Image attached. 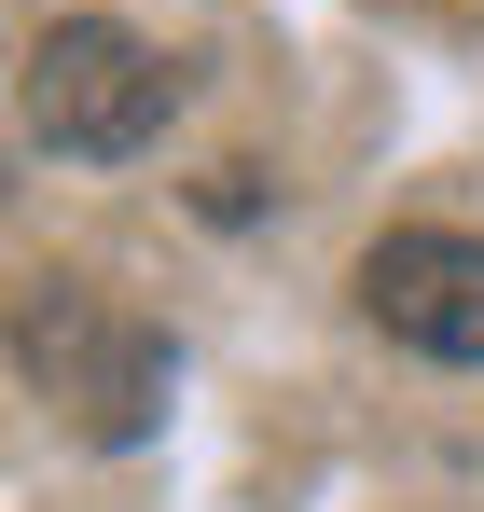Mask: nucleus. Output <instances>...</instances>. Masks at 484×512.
Returning <instances> with one entry per match:
<instances>
[{"mask_svg":"<svg viewBox=\"0 0 484 512\" xmlns=\"http://www.w3.org/2000/svg\"><path fill=\"white\" fill-rule=\"evenodd\" d=\"M14 360H28V388L70 416V443H139V429L166 416V333L125 291H97V277L14 291Z\"/></svg>","mask_w":484,"mask_h":512,"instance_id":"f257e3e1","label":"nucleus"},{"mask_svg":"<svg viewBox=\"0 0 484 512\" xmlns=\"http://www.w3.org/2000/svg\"><path fill=\"white\" fill-rule=\"evenodd\" d=\"M28 125L56 153H139L166 125V56L125 14H56L42 56H28Z\"/></svg>","mask_w":484,"mask_h":512,"instance_id":"f03ea898","label":"nucleus"},{"mask_svg":"<svg viewBox=\"0 0 484 512\" xmlns=\"http://www.w3.org/2000/svg\"><path fill=\"white\" fill-rule=\"evenodd\" d=\"M360 305L374 333H402L415 360H484V236H374L360 250Z\"/></svg>","mask_w":484,"mask_h":512,"instance_id":"7ed1b4c3","label":"nucleus"}]
</instances>
